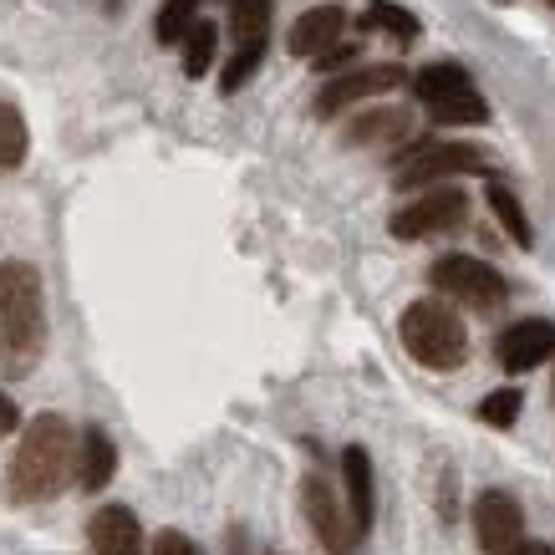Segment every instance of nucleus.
<instances>
[{"label":"nucleus","instance_id":"9","mask_svg":"<svg viewBox=\"0 0 555 555\" xmlns=\"http://www.w3.org/2000/svg\"><path fill=\"white\" fill-rule=\"evenodd\" d=\"M520 530H525V515H520V500L505 494V489H485L474 500V535L485 545V555H509L520 545Z\"/></svg>","mask_w":555,"mask_h":555},{"label":"nucleus","instance_id":"15","mask_svg":"<svg viewBox=\"0 0 555 555\" xmlns=\"http://www.w3.org/2000/svg\"><path fill=\"white\" fill-rule=\"evenodd\" d=\"M113 469H118V443L102 434V428H82V464H77V474H82V489H87V494L107 489Z\"/></svg>","mask_w":555,"mask_h":555},{"label":"nucleus","instance_id":"16","mask_svg":"<svg viewBox=\"0 0 555 555\" xmlns=\"http://www.w3.org/2000/svg\"><path fill=\"white\" fill-rule=\"evenodd\" d=\"M413 92H418L423 107H438V102H454L464 92H474V82H469V72L454 67V62H434V67H423L413 77Z\"/></svg>","mask_w":555,"mask_h":555},{"label":"nucleus","instance_id":"19","mask_svg":"<svg viewBox=\"0 0 555 555\" xmlns=\"http://www.w3.org/2000/svg\"><path fill=\"white\" fill-rule=\"evenodd\" d=\"M215 51H219V26L215 21H194V31L184 36V72L189 77H204L215 67Z\"/></svg>","mask_w":555,"mask_h":555},{"label":"nucleus","instance_id":"21","mask_svg":"<svg viewBox=\"0 0 555 555\" xmlns=\"http://www.w3.org/2000/svg\"><path fill=\"white\" fill-rule=\"evenodd\" d=\"M367 26L398 36V41H418V16L408 5H392V0H372L367 5Z\"/></svg>","mask_w":555,"mask_h":555},{"label":"nucleus","instance_id":"29","mask_svg":"<svg viewBox=\"0 0 555 555\" xmlns=\"http://www.w3.org/2000/svg\"><path fill=\"white\" fill-rule=\"evenodd\" d=\"M509 555H555V551H551V545H515Z\"/></svg>","mask_w":555,"mask_h":555},{"label":"nucleus","instance_id":"25","mask_svg":"<svg viewBox=\"0 0 555 555\" xmlns=\"http://www.w3.org/2000/svg\"><path fill=\"white\" fill-rule=\"evenodd\" d=\"M428 113H434V122H485L489 118V107L479 92H464V98H454V102H438Z\"/></svg>","mask_w":555,"mask_h":555},{"label":"nucleus","instance_id":"8","mask_svg":"<svg viewBox=\"0 0 555 555\" xmlns=\"http://www.w3.org/2000/svg\"><path fill=\"white\" fill-rule=\"evenodd\" d=\"M392 87H403V67L398 62H372V67L337 72L317 92V118H337V113H347V107H357V102H367V98H383Z\"/></svg>","mask_w":555,"mask_h":555},{"label":"nucleus","instance_id":"3","mask_svg":"<svg viewBox=\"0 0 555 555\" xmlns=\"http://www.w3.org/2000/svg\"><path fill=\"white\" fill-rule=\"evenodd\" d=\"M398 332H403V347L418 367L454 372V367H464V357H469V332H464L459 311H449L443 301H413L403 311V326H398Z\"/></svg>","mask_w":555,"mask_h":555},{"label":"nucleus","instance_id":"14","mask_svg":"<svg viewBox=\"0 0 555 555\" xmlns=\"http://www.w3.org/2000/svg\"><path fill=\"white\" fill-rule=\"evenodd\" d=\"M408 128H413L408 107H372V113L347 122V143H357V149H367V143H398Z\"/></svg>","mask_w":555,"mask_h":555},{"label":"nucleus","instance_id":"6","mask_svg":"<svg viewBox=\"0 0 555 555\" xmlns=\"http://www.w3.org/2000/svg\"><path fill=\"white\" fill-rule=\"evenodd\" d=\"M301 515H306L311 535L321 540V551L326 555H352V545L362 540L357 535V525H352V515H347V505L332 494V485H326L321 474H306L301 479Z\"/></svg>","mask_w":555,"mask_h":555},{"label":"nucleus","instance_id":"23","mask_svg":"<svg viewBox=\"0 0 555 555\" xmlns=\"http://www.w3.org/2000/svg\"><path fill=\"white\" fill-rule=\"evenodd\" d=\"M520 408H525L520 392H515V387H500V392H489L485 403H479V418H485L489 428H515V423H520Z\"/></svg>","mask_w":555,"mask_h":555},{"label":"nucleus","instance_id":"12","mask_svg":"<svg viewBox=\"0 0 555 555\" xmlns=\"http://www.w3.org/2000/svg\"><path fill=\"white\" fill-rule=\"evenodd\" d=\"M341 485H347V515H352L357 535L372 530V505H377V485H372V454L362 443L341 449Z\"/></svg>","mask_w":555,"mask_h":555},{"label":"nucleus","instance_id":"5","mask_svg":"<svg viewBox=\"0 0 555 555\" xmlns=\"http://www.w3.org/2000/svg\"><path fill=\"white\" fill-rule=\"evenodd\" d=\"M459 173H485V153L464 149V143H418L403 149V158L392 164V184L398 189H434Z\"/></svg>","mask_w":555,"mask_h":555},{"label":"nucleus","instance_id":"13","mask_svg":"<svg viewBox=\"0 0 555 555\" xmlns=\"http://www.w3.org/2000/svg\"><path fill=\"white\" fill-rule=\"evenodd\" d=\"M341 26H347V11H341V5H317V11H306L286 36L291 56H326V51L341 41Z\"/></svg>","mask_w":555,"mask_h":555},{"label":"nucleus","instance_id":"28","mask_svg":"<svg viewBox=\"0 0 555 555\" xmlns=\"http://www.w3.org/2000/svg\"><path fill=\"white\" fill-rule=\"evenodd\" d=\"M16 428H21V413H16V403H11V398L0 392V438H5V434H16Z\"/></svg>","mask_w":555,"mask_h":555},{"label":"nucleus","instance_id":"27","mask_svg":"<svg viewBox=\"0 0 555 555\" xmlns=\"http://www.w3.org/2000/svg\"><path fill=\"white\" fill-rule=\"evenodd\" d=\"M321 67L317 72H352V62H357V41L352 47H332L326 56H317Z\"/></svg>","mask_w":555,"mask_h":555},{"label":"nucleus","instance_id":"30","mask_svg":"<svg viewBox=\"0 0 555 555\" xmlns=\"http://www.w3.org/2000/svg\"><path fill=\"white\" fill-rule=\"evenodd\" d=\"M551 5H555V0H551Z\"/></svg>","mask_w":555,"mask_h":555},{"label":"nucleus","instance_id":"18","mask_svg":"<svg viewBox=\"0 0 555 555\" xmlns=\"http://www.w3.org/2000/svg\"><path fill=\"white\" fill-rule=\"evenodd\" d=\"M26 149H31V133H26V118H21L11 102H0V173H11L26 164Z\"/></svg>","mask_w":555,"mask_h":555},{"label":"nucleus","instance_id":"24","mask_svg":"<svg viewBox=\"0 0 555 555\" xmlns=\"http://www.w3.org/2000/svg\"><path fill=\"white\" fill-rule=\"evenodd\" d=\"M260 56H266V41H250V47H240L235 56H230V67H224V77H219V92H240V87L255 77V67H260Z\"/></svg>","mask_w":555,"mask_h":555},{"label":"nucleus","instance_id":"4","mask_svg":"<svg viewBox=\"0 0 555 555\" xmlns=\"http://www.w3.org/2000/svg\"><path fill=\"white\" fill-rule=\"evenodd\" d=\"M428 281L434 291H443L454 306L474 311V317H494V311H505L509 301V286L505 275L485 260H474V255H443L434 270H428Z\"/></svg>","mask_w":555,"mask_h":555},{"label":"nucleus","instance_id":"20","mask_svg":"<svg viewBox=\"0 0 555 555\" xmlns=\"http://www.w3.org/2000/svg\"><path fill=\"white\" fill-rule=\"evenodd\" d=\"M194 21H199V0H164V11H158V41L164 47H184Z\"/></svg>","mask_w":555,"mask_h":555},{"label":"nucleus","instance_id":"26","mask_svg":"<svg viewBox=\"0 0 555 555\" xmlns=\"http://www.w3.org/2000/svg\"><path fill=\"white\" fill-rule=\"evenodd\" d=\"M153 555H204V551L189 535H179V530H158L153 535Z\"/></svg>","mask_w":555,"mask_h":555},{"label":"nucleus","instance_id":"11","mask_svg":"<svg viewBox=\"0 0 555 555\" xmlns=\"http://www.w3.org/2000/svg\"><path fill=\"white\" fill-rule=\"evenodd\" d=\"M87 545H92V555H143L149 540H143V525H138L133 509L107 505L87 520Z\"/></svg>","mask_w":555,"mask_h":555},{"label":"nucleus","instance_id":"2","mask_svg":"<svg viewBox=\"0 0 555 555\" xmlns=\"http://www.w3.org/2000/svg\"><path fill=\"white\" fill-rule=\"evenodd\" d=\"M47 352V296L41 275L26 260H0V362L11 377L41 362Z\"/></svg>","mask_w":555,"mask_h":555},{"label":"nucleus","instance_id":"17","mask_svg":"<svg viewBox=\"0 0 555 555\" xmlns=\"http://www.w3.org/2000/svg\"><path fill=\"white\" fill-rule=\"evenodd\" d=\"M485 194H489V209H494V215H500V224L509 230V240H515L520 250H530V245H535V235H530V215H525V204L515 199V189L494 179Z\"/></svg>","mask_w":555,"mask_h":555},{"label":"nucleus","instance_id":"10","mask_svg":"<svg viewBox=\"0 0 555 555\" xmlns=\"http://www.w3.org/2000/svg\"><path fill=\"white\" fill-rule=\"evenodd\" d=\"M494 352L505 372H535L555 357V321H515L509 332H500Z\"/></svg>","mask_w":555,"mask_h":555},{"label":"nucleus","instance_id":"22","mask_svg":"<svg viewBox=\"0 0 555 555\" xmlns=\"http://www.w3.org/2000/svg\"><path fill=\"white\" fill-rule=\"evenodd\" d=\"M230 21H235L240 47H250V41H266L270 0H230Z\"/></svg>","mask_w":555,"mask_h":555},{"label":"nucleus","instance_id":"7","mask_svg":"<svg viewBox=\"0 0 555 555\" xmlns=\"http://www.w3.org/2000/svg\"><path fill=\"white\" fill-rule=\"evenodd\" d=\"M469 219V199L459 189H428L413 204L392 215V235L398 240H428V235H454Z\"/></svg>","mask_w":555,"mask_h":555},{"label":"nucleus","instance_id":"1","mask_svg":"<svg viewBox=\"0 0 555 555\" xmlns=\"http://www.w3.org/2000/svg\"><path fill=\"white\" fill-rule=\"evenodd\" d=\"M72 449H77L72 423L62 418V413H36L16 443L5 494H11L16 505H47V500H56V494L67 489Z\"/></svg>","mask_w":555,"mask_h":555}]
</instances>
